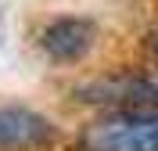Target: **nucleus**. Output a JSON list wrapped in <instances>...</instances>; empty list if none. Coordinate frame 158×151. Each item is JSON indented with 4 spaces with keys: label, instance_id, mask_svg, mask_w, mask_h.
Returning a JSON list of instances; mask_svg holds the SVG:
<instances>
[{
    "label": "nucleus",
    "instance_id": "nucleus-4",
    "mask_svg": "<svg viewBox=\"0 0 158 151\" xmlns=\"http://www.w3.org/2000/svg\"><path fill=\"white\" fill-rule=\"evenodd\" d=\"M94 40V29H90L86 18H76V15H61V18H50L40 32V47L47 50L50 58L58 61H72L79 58L83 50Z\"/></svg>",
    "mask_w": 158,
    "mask_h": 151
},
{
    "label": "nucleus",
    "instance_id": "nucleus-1",
    "mask_svg": "<svg viewBox=\"0 0 158 151\" xmlns=\"http://www.w3.org/2000/svg\"><path fill=\"white\" fill-rule=\"evenodd\" d=\"M86 151H158V108H115L79 133Z\"/></svg>",
    "mask_w": 158,
    "mask_h": 151
},
{
    "label": "nucleus",
    "instance_id": "nucleus-3",
    "mask_svg": "<svg viewBox=\"0 0 158 151\" xmlns=\"http://www.w3.org/2000/svg\"><path fill=\"white\" fill-rule=\"evenodd\" d=\"M50 137H54V126L47 115L22 104L0 108V148H36Z\"/></svg>",
    "mask_w": 158,
    "mask_h": 151
},
{
    "label": "nucleus",
    "instance_id": "nucleus-2",
    "mask_svg": "<svg viewBox=\"0 0 158 151\" xmlns=\"http://www.w3.org/2000/svg\"><path fill=\"white\" fill-rule=\"evenodd\" d=\"M86 101H115L118 108H158V76H118V79H97L79 86V97Z\"/></svg>",
    "mask_w": 158,
    "mask_h": 151
},
{
    "label": "nucleus",
    "instance_id": "nucleus-5",
    "mask_svg": "<svg viewBox=\"0 0 158 151\" xmlns=\"http://www.w3.org/2000/svg\"><path fill=\"white\" fill-rule=\"evenodd\" d=\"M151 47H155V50H158V32H155V36H151Z\"/></svg>",
    "mask_w": 158,
    "mask_h": 151
}]
</instances>
